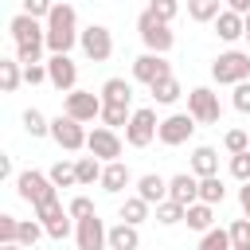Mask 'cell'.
<instances>
[{
	"label": "cell",
	"instance_id": "obj_1",
	"mask_svg": "<svg viewBox=\"0 0 250 250\" xmlns=\"http://www.w3.org/2000/svg\"><path fill=\"white\" fill-rule=\"evenodd\" d=\"M78 16H74V8H70V0H62V4H55L51 8V16H47V51L51 55H66L74 43H78Z\"/></svg>",
	"mask_w": 250,
	"mask_h": 250
},
{
	"label": "cell",
	"instance_id": "obj_2",
	"mask_svg": "<svg viewBox=\"0 0 250 250\" xmlns=\"http://www.w3.org/2000/svg\"><path fill=\"white\" fill-rule=\"evenodd\" d=\"M137 31H141V39H145V47L148 51H156V55H168L172 51V43H176V35H172V27L164 23V20H156L148 8L137 16Z\"/></svg>",
	"mask_w": 250,
	"mask_h": 250
},
{
	"label": "cell",
	"instance_id": "obj_3",
	"mask_svg": "<svg viewBox=\"0 0 250 250\" xmlns=\"http://www.w3.org/2000/svg\"><path fill=\"white\" fill-rule=\"evenodd\" d=\"M211 78L215 82H230V86H238V82H246L250 78V55L246 51H223L215 62H211Z\"/></svg>",
	"mask_w": 250,
	"mask_h": 250
},
{
	"label": "cell",
	"instance_id": "obj_4",
	"mask_svg": "<svg viewBox=\"0 0 250 250\" xmlns=\"http://www.w3.org/2000/svg\"><path fill=\"white\" fill-rule=\"evenodd\" d=\"M16 191H20V199L31 203V207H39V203H47V199H59V195H55V180L43 176V172H35V168H27V172L16 176Z\"/></svg>",
	"mask_w": 250,
	"mask_h": 250
},
{
	"label": "cell",
	"instance_id": "obj_5",
	"mask_svg": "<svg viewBox=\"0 0 250 250\" xmlns=\"http://www.w3.org/2000/svg\"><path fill=\"white\" fill-rule=\"evenodd\" d=\"M51 137H55V145L59 148H66V152H78V148H86V129H82V121L78 117H70V113H59L55 121H51Z\"/></svg>",
	"mask_w": 250,
	"mask_h": 250
},
{
	"label": "cell",
	"instance_id": "obj_6",
	"mask_svg": "<svg viewBox=\"0 0 250 250\" xmlns=\"http://www.w3.org/2000/svg\"><path fill=\"white\" fill-rule=\"evenodd\" d=\"M156 129H160L156 109H133V117H129V125H125V141H129L133 148H145V145H152Z\"/></svg>",
	"mask_w": 250,
	"mask_h": 250
},
{
	"label": "cell",
	"instance_id": "obj_7",
	"mask_svg": "<svg viewBox=\"0 0 250 250\" xmlns=\"http://www.w3.org/2000/svg\"><path fill=\"white\" fill-rule=\"evenodd\" d=\"M78 43H82L86 59H94V62H105V59L113 55V35H109V27H102V23H90V27L78 35Z\"/></svg>",
	"mask_w": 250,
	"mask_h": 250
},
{
	"label": "cell",
	"instance_id": "obj_8",
	"mask_svg": "<svg viewBox=\"0 0 250 250\" xmlns=\"http://www.w3.org/2000/svg\"><path fill=\"white\" fill-rule=\"evenodd\" d=\"M188 113L199 121V125H215L219 121V94H211L207 86H195L191 94H188Z\"/></svg>",
	"mask_w": 250,
	"mask_h": 250
},
{
	"label": "cell",
	"instance_id": "obj_9",
	"mask_svg": "<svg viewBox=\"0 0 250 250\" xmlns=\"http://www.w3.org/2000/svg\"><path fill=\"white\" fill-rule=\"evenodd\" d=\"M195 117L191 113H172V117H164L160 121V129H156V137H160V145H168V148H176V145H184L191 133H195Z\"/></svg>",
	"mask_w": 250,
	"mask_h": 250
},
{
	"label": "cell",
	"instance_id": "obj_10",
	"mask_svg": "<svg viewBox=\"0 0 250 250\" xmlns=\"http://www.w3.org/2000/svg\"><path fill=\"white\" fill-rule=\"evenodd\" d=\"M74 238H78V250H105V246H109V230H105V223L98 219V211L86 215V219H78Z\"/></svg>",
	"mask_w": 250,
	"mask_h": 250
},
{
	"label": "cell",
	"instance_id": "obj_11",
	"mask_svg": "<svg viewBox=\"0 0 250 250\" xmlns=\"http://www.w3.org/2000/svg\"><path fill=\"white\" fill-rule=\"evenodd\" d=\"M102 98L94 94V90H66V113L70 117H78V121H94V117H102Z\"/></svg>",
	"mask_w": 250,
	"mask_h": 250
},
{
	"label": "cell",
	"instance_id": "obj_12",
	"mask_svg": "<svg viewBox=\"0 0 250 250\" xmlns=\"http://www.w3.org/2000/svg\"><path fill=\"white\" fill-rule=\"evenodd\" d=\"M86 148H90L98 160H105V164H109V160H117V156H121V137H117L109 125H98V129L86 137Z\"/></svg>",
	"mask_w": 250,
	"mask_h": 250
},
{
	"label": "cell",
	"instance_id": "obj_13",
	"mask_svg": "<svg viewBox=\"0 0 250 250\" xmlns=\"http://www.w3.org/2000/svg\"><path fill=\"white\" fill-rule=\"evenodd\" d=\"M164 74H172V66H168V59H164V55H156V51H148V55H141V59L133 62V78H137V82H145V86L160 82Z\"/></svg>",
	"mask_w": 250,
	"mask_h": 250
},
{
	"label": "cell",
	"instance_id": "obj_14",
	"mask_svg": "<svg viewBox=\"0 0 250 250\" xmlns=\"http://www.w3.org/2000/svg\"><path fill=\"white\" fill-rule=\"evenodd\" d=\"M47 78H51L55 90H74L78 66L70 62V55H51V59H47Z\"/></svg>",
	"mask_w": 250,
	"mask_h": 250
},
{
	"label": "cell",
	"instance_id": "obj_15",
	"mask_svg": "<svg viewBox=\"0 0 250 250\" xmlns=\"http://www.w3.org/2000/svg\"><path fill=\"white\" fill-rule=\"evenodd\" d=\"M8 31H12V39H16V43H47V27H39V20H35V16H27V12L12 16Z\"/></svg>",
	"mask_w": 250,
	"mask_h": 250
},
{
	"label": "cell",
	"instance_id": "obj_16",
	"mask_svg": "<svg viewBox=\"0 0 250 250\" xmlns=\"http://www.w3.org/2000/svg\"><path fill=\"white\" fill-rule=\"evenodd\" d=\"M215 35H219L223 43L242 39V35H246V16H242V12H234V8H223V12L215 16Z\"/></svg>",
	"mask_w": 250,
	"mask_h": 250
},
{
	"label": "cell",
	"instance_id": "obj_17",
	"mask_svg": "<svg viewBox=\"0 0 250 250\" xmlns=\"http://www.w3.org/2000/svg\"><path fill=\"white\" fill-rule=\"evenodd\" d=\"M168 199H176V203L191 207V203L199 199V180H195V176H188V172L172 176V180H168Z\"/></svg>",
	"mask_w": 250,
	"mask_h": 250
},
{
	"label": "cell",
	"instance_id": "obj_18",
	"mask_svg": "<svg viewBox=\"0 0 250 250\" xmlns=\"http://www.w3.org/2000/svg\"><path fill=\"white\" fill-rule=\"evenodd\" d=\"M129 168L121 164V160H109L105 164V172H102V191H109V195H117V191H125L129 188Z\"/></svg>",
	"mask_w": 250,
	"mask_h": 250
},
{
	"label": "cell",
	"instance_id": "obj_19",
	"mask_svg": "<svg viewBox=\"0 0 250 250\" xmlns=\"http://www.w3.org/2000/svg\"><path fill=\"white\" fill-rule=\"evenodd\" d=\"M191 172L203 180V176H219V152L211 148V145H199L195 152H191Z\"/></svg>",
	"mask_w": 250,
	"mask_h": 250
},
{
	"label": "cell",
	"instance_id": "obj_20",
	"mask_svg": "<svg viewBox=\"0 0 250 250\" xmlns=\"http://www.w3.org/2000/svg\"><path fill=\"white\" fill-rule=\"evenodd\" d=\"M137 195L148 199V203H160V199H168V180L156 176V172H148V176L137 180Z\"/></svg>",
	"mask_w": 250,
	"mask_h": 250
},
{
	"label": "cell",
	"instance_id": "obj_21",
	"mask_svg": "<svg viewBox=\"0 0 250 250\" xmlns=\"http://www.w3.org/2000/svg\"><path fill=\"white\" fill-rule=\"evenodd\" d=\"M141 246V234H137V227L133 223H117V227H109V250H137Z\"/></svg>",
	"mask_w": 250,
	"mask_h": 250
},
{
	"label": "cell",
	"instance_id": "obj_22",
	"mask_svg": "<svg viewBox=\"0 0 250 250\" xmlns=\"http://www.w3.org/2000/svg\"><path fill=\"white\" fill-rule=\"evenodd\" d=\"M102 102L129 105V102H133V82H125V78H105V82H102Z\"/></svg>",
	"mask_w": 250,
	"mask_h": 250
},
{
	"label": "cell",
	"instance_id": "obj_23",
	"mask_svg": "<svg viewBox=\"0 0 250 250\" xmlns=\"http://www.w3.org/2000/svg\"><path fill=\"white\" fill-rule=\"evenodd\" d=\"M20 82H23V62L20 59H0V90L12 94Z\"/></svg>",
	"mask_w": 250,
	"mask_h": 250
},
{
	"label": "cell",
	"instance_id": "obj_24",
	"mask_svg": "<svg viewBox=\"0 0 250 250\" xmlns=\"http://www.w3.org/2000/svg\"><path fill=\"white\" fill-rule=\"evenodd\" d=\"M74 168H78V184H82V188L102 184V172H105V168L98 164V156H94V152H90V156H78V160H74Z\"/></svg>",
	"mask_w": 250,
	"mask_h": 250
},
{
	"label": "cell",
	"instance_id": "obj_25",
	"mask_svg": "<svg viewBox=\"0 0 250 250\" xmlns=\"http://www.w3.org/2000/svg\"><path fill=\"white\" fill-rule=\"evenodd\" d=\"M211 219H215V207L203 203V199H195V203L188 207V219H184V223H188L191 230H211Z\"/></svg>",
	"mask_w": 250,
	"mask_h": 250
},
{
	"label": "cell",
	"instance_id": "obj_26",
	"mask_svg": "<svg viewBox=\"0 0 250 250\" xmlns=\"http://www.w3.org/2000/svg\"><path fill=\"white\" fill-rule=\"evenodd\" d=\"M148 90H152V98H156L160 105H172V102L184 94V90H180V82H176V74H164V78H160V82H152Z\"/></svg>",
	"mask_w": 250,
	"mask_h": 250
},
{
	"label": "cell",
	"instance_id": "obj_27",
	"mask_svg": "<svg viewBox=\"0 0 250 250\" xmlns=\"http://www.w3.org/2000/svg\"><path fill=\"white\" fill-rule=\"evenodd\" d=\"M184 219H188V207L184 203H176V199H160L156 203V223L172 227V223H184Z\"/></svg>",
	"mask_w": 250,
	"mask_h": 250
},
{
	"label": "cell",
	"instance_id": "obj_28",
	"mask_svg": "<svg viewBox=\"0 0 250 250\" xmlns=\"http://www.w3.org/2000/svg\"><path fill=\"white\" fill-rule=\"evenodd\" d=\"M219 12H223L219 0H188V16H191L195 23H211Z\"/></svg>",
	"mask_w": 250,
	"mask_h": 250
},
{
	"label": "cell",
	"instance_id": "obj_29",
	"mask_svg": "<svg viewBox=\"0 0 250 250\" xmlns=\"http://www.w3.org/2000/svg\"><path fill=\"white\" fill-rule=\"evenodd\" d=\"M223 195H227V188H223L219 176H203V180H199V199H203V203L215 207V203H223Z\"/></svg>",
	"mask_w": 250,
	"mask_h": 250
},
{
	"label": "cell",
	"instance_id": "obj_30",
	"mask_svg": "<svg viewBox=\"0 0 250 250\" xmlns=\"http://www.w3.org/2000/svg\"><path fill=\"white\" fill-rule=\"evenodd\" d=\"M121 219H125V223H133V227H137V223H145V219H148V199H141V195L125 199V203H121Z\"/></svg>",
	"mask_w": 250,
	"mask_h": 250
},
{
	"label": "cell",
	"instance_id": "obj_31",
	"mask_svg": "<svg viewBox=\"0 0 250 250\" xmlns=\"http://www.w3.org/2000/svg\"><path fill=\"white\" fill-rule=\"evenodd\" d=\"M230 246H234L230 242V230H223V227H211L199 238V250H230Z\"/></svg>",
	"mask_w": 250,
	"mask_h": 250
},
{
	"label": "cell",
	"instance_id": "obj_32",
	"mask_svg": "<svg viewBox=\"0 0 250 250\" xmlns=\"http://www.w3.org/2000/svg\"><path fill=\"white\" fill-rule=\"evenodd\" d=\"M47 176L55 180V188H74V184H78V168H74V164H66V160H59Z\"/></svg>",
	"mask_w": 250,
	"mask_h": 250
},
{
	"label": "cell",
	"instance_id": "obj_33",
	"mask_svg": "<svg viewBox=\"0 0 250 250\" xmlns=\"http://www.w3.org/2000/svg\"><path fill=\"white\" fill-rule=\"evenodd\" d=\"M129 117H133V113H129V105H113V102H105V105H102V121H105L109 129L129 125Z\"/></svg>",
	"mask_w": 250,
	"mask_h": 250
},
{
	"label": "cell",
	"instance_id": "obj_34",
	"mask_svg": "<svg viewBox=\"0 0 250 250\" xmlns=\"http://www.w3.org/2000/svg\"><path fill=\"white\" fill-rule=\"evenodd\" d=\"M23 129H27L31 137H47V133H51V121H47L39 109H23Z\"/></svg>",
	"mask_w": 250,
	"mask_h": 250
},
{
	"label": "cell",
	"instance_id": "obj_35",
	"mask_svg": "<svg viewBox=\"0 0 250 250\" xmlns=\"http://www.w3.org/2000/svg\"><path fill=\"white\" fill-rule=\"evenodd\" d=\"M43 234H47V227H43L39 219H20V242H23V246H35Z\"/></svg>",
	"mask_w": 250,
	"mask_h": 250
},
{
	"label": "cell",
	"instance_id": "obj_36",
	"mask_svg": "<svg viewBox=\"0 0 250 250\" xmlns=\"http://www.w3.org/2000/svg\"><path fill=\"white\" fill-rule=\"evenodd\" d=\"M230 176L242 180V184L250 180V148L246 152H230Z\"/></svg>",
	"mask_w": 250,
	"mask_h": 250
},
{
	"label": "cell",
	"instance_id": "obj_37",
	"mask_svg": "<svg viewBox=\"0 0 250 250\" xmlns=\"http://www.w3.org/2000/svg\"><path fill=\"white\" fill-rule=\"evenodd\" d=\"M43 47H47V43H16V59H20L23 66H31V62H39Z\"/></svg>",
	"mask_w": 250,
	"mask_h": 250
},
{
	"label": "cell",
	"instance_id": "obj_38",
	"mask_svg": "<svg viewBox=\"0 0 250 250\" xmlns=\"http://www.w3.org/2000/svg\"><path fill=\"white\" fill-rule=\"evenodd\" d=\"M148 12H152L156 20H164V23H172V20H176V12H180V4H176V0H152V4H148Z\"/></svg>",
	"mask_w": 250,
	"mask_h": 250
},
{
	"label": "cell",
	"instance_id": "obj_39",
	"mask_svg": "<svg viewBox=\"0 0 250 250\" xmlns=\"http://www.w3.org/2000/svg\"><path fill=\"white\" fill-rule=\"evenodd\" d=\"M0 242H20V219L16 215H0Z\"/></svg>",
	"mask_w": 250,
	"mask_h": 250
},
{
	"label": "cell",
	"instance_id": "obj_40",
	"mask_svg": "<svg viewBox=\"0 0 250 250\" xmlns=\"http://www.w3.org/2000/svg\"><path fill=\"white\" fill-rule=\"evenodd\" d=\"M223 145H227L230 152H246V148H250V133H246V129H230V133L223 137Z\"/></svg>",
	"mask_w": 250,
	"mask_h": 250
},
{
	"label": "cell",
	"instance_id": "obj_41",
	"mask_svg": "<svg viewBox=\"0 0 250 250\" xmlns=\"http://www.w3.org/2000/svg\"><path fill=\"white\" fill-rule=\"evenodd\" d=\"M230 242L234 246H250V219H234L230 223Z\"/></svg>",
	"mask_w": 250,
	"mask_h": 250
},
{
	"label": "cell",
	"instance_id": "obj_42",
	"mask_svg": "<svg viewBox=\"0 0 250 250\" xmlns=\"http://www.w3.org/2000/svg\"><path fill=\"white\" fill-rule=\"evenodd\" d=\"M66 211H70L74 219H86V215H94V199H86V195H74Z\"/></svg>",
	"mask_w": 250,
	"mask_h": 250
},
{
	"label": "cell",
	"instance_id": "obj_43",
	"mask_svg": "<svg viewBox=\"0 0 250 250\" xmlns=\"http://www.w3.org/2000/svg\"><path fill=\"white\" fill-rule=\"evenodd\" d=\"M51 8H55L51 0H23V12H27V16H35V20H47V16H51Z\"/></svg>",
	"mask_w": 250,
	"mask_h": 250
},
{
	"label": "cell",
	"instance_id": "obj_44",
	"mask_svg": "<svg viewBox=\"0 0 250 250\" xmlns=\"http://www.w3.org/2000/svg\"><path fill=\"white\" fill-rule=\"evenodd\" d=\"M230 102H234V109H238V113H250V82H238Z\"/></svg>",
	"mask_w": 250,
	"mask_h": 250
},
{
	"label": "cell",
	"instance_id": "obj_45",
	"mask_svg": "<svg viewBox=\"0 0 250 250\" xmlns=\"http://www.w3.org/2000/svg\"><path fill=\"white\" fill-rule=\"evenodd\" d=\"M23 82H27V86H39V82H51V78H47V66H39V62H31V66H23Z\"/></svg>",
	"mask_w": 250,
	"mask_h": 250
},
{
	"label": "cell",
	"instance_id": "obj_46",
	"mask_svg": "<svg viewBox=\"0 0 250 250\" xmlns=\"http://www.w3.org/2000/svg\"><path fill=\"white\" fill-rule=\"evenodd\" d=\"M238 203H242V211H246V215H250V180H246V184H242V191H238Z\"/></svg>",
	"mask_w": 250,
	"mask_h": 250
},
{
	"label": "cell",
	"instance_id": "obj_47",
	"mask_svg": "<svg viewBox=\"0 0 250 250\" xmlns=\"http://www.w3.org/2000/svg\"><path fill=\"white\" fill-rule=\"evenodd\" d=\"M12 176V156H0V180Z\"/></svg>",
	"mask_w": 250,
	"mask_h": 250
},
{
	"label": "cell",
	"instance_id": "obj_48",
	"mask_svg": "<svg viewBox=\"0 0 250 250\" xmlns=\"http://www.w3.org/2000/svg\"><path fill=\"white\" fill-rule=\"evenodd\" d=\"M227 8H234V12L246 16V12H250V0H227Z\"/></svg>",
	"mask_w": 250,
	"mask_h": 250
},
{
	"label": "cell",
	"instance_id": "obj_49",
	"mask_svg": "<svg viewBox=\"0 0 250 250\" xmlns=\"http://www.w3.org/2000/svg\"><path fill=\"white\" fill-rule=\"evenodd\" d=\"M0 250H27L23 242H0Z\"/></svg>",
	"mask_w": 250,
	"mask_h": 250
},
{
	"label": "cell",
	"instance_id": "obj_50",
	"mask_svg": "<svg viewBox=\"0 0 250 250\" xmlns=\"http://www.w3.org/2000/svg\"><path fill=\"white\" fill-rule=\"evenodd\" d=\"M246 39H250V12H246Z\"/></svg>",
	"mask_w": 250,
	"mask_h": 250
},
{
	"label": "cell",
	"instance_id": "obj_51",
	"mask_svg": "<svg viewBox=\"0 0 250 250\" xmlns=\"http://www.w3.org/2000/svg\"><path fill=\"white\" fill-rule=\"evenodd\" d=\"M230 250H250V246H230Z\"/></svg>",
	"mask_w": 250,
	"mask_h": 250
}]
</instances>
